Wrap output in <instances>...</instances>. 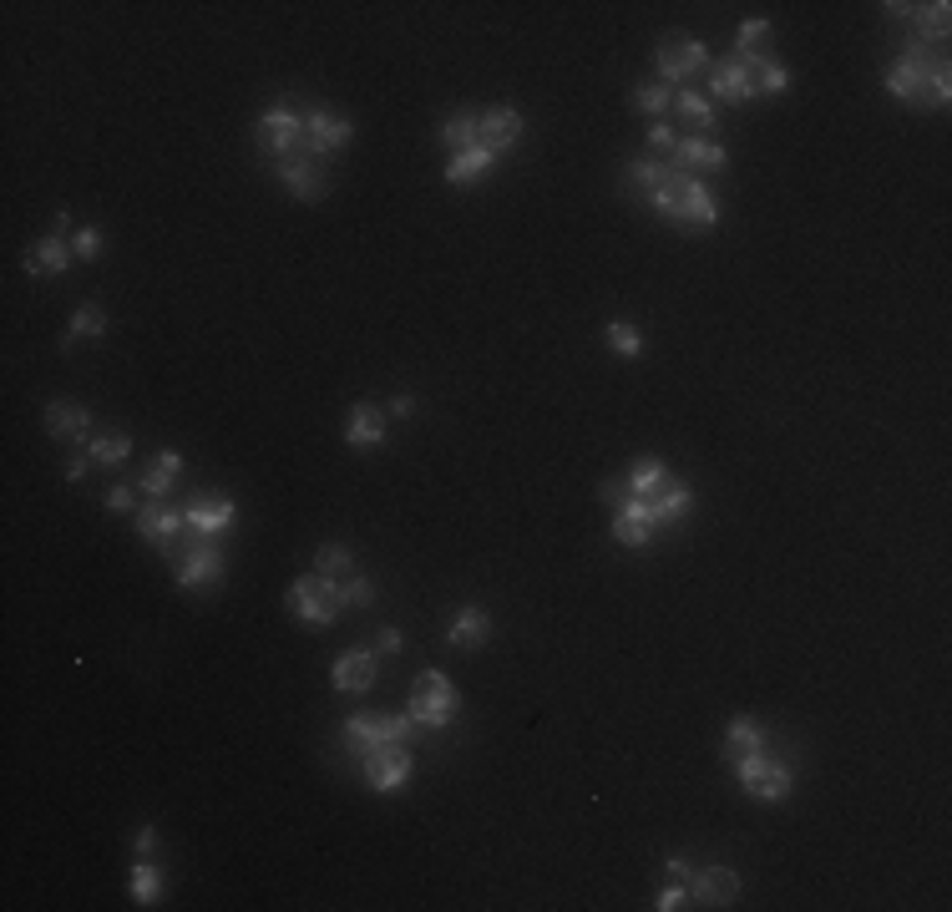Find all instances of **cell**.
Here are the masks:
<instances>
[{
  "instance_id": "cell-43",
  "label": "cell",
  "mask_w": 952,
  "mask_h": 912,
  "mask_svg": "<svg viewBox=\"0 0 952 912\" xmlns=\"http://www.w3.org/2000/svg\"><path fill=\"white\" fill-rule=\"evenodd\" d=\"M765 36H770V26H765V21H745V26H740V41H735V56H750V46H755V41H765Z\"/></svg>"
},
{
  "instance_id": "cell-40",
  "label": "cell",
  "mask_w": 952,
  "mask_h": 912,
  "mask_svg": "<svg viewBox=\"0 0 952 912\" xmlns=\"http://www.w3.org/2000/svg\"><path fill=\"white\" fill-rule=\"evenodd\" d=\"M947 11H952V6H942V0H937V6H927V11L917 16V31H922L927 41H942V36H947Z\"/></svg>"
},
{
  "instance_id": "cell-14",
  "label": "cell",
  "mask_w": 952,
  "mask_h": 912,
  "mask_svg": "<svg viewBox=\"0 0 952 912\" xmlns=\"http://www.w3.org/2000/svg\"><path fill=\"white\" fill-rule=\"evenodd\" d=\"M709 61V51H704V41H694V36H684V41H664L659 46V71L669 76V82H679L684 87V76H694L699 66Z\"/></svg>"
},
{
  "instance_id": "cell-7",
  "label": "cell",
  "mask_w": 952,
  "mask_h": 912,
  "mask_svg": "<svg viewBox=\"0 0 952 912\" xmlns=\"http://www.w3.org/2000/svg\"><path fill=\"white\" fill-rule=\"evenodd\" d=\"M360 766H365L370 791H401V786L411 781V750H406V745H385V750L365 755Z\"/></svg>"
},
{
  "instance_id": "cell-47",
  "label": "cell",
  "mask_w": 952,
  "mask_h": 912,
  "mask_svg": "<svg viewBox=\"0 0 952 912\" xmlns=\"http://www.w3.org/2000/svg\"><path fill=\"white\" fill-rule=\"evenodd\" d=\"M345 593H350V603H360V608H365V603L375 598V588H370V578H360V573H355V583H345Z\"/></svg>"
},
{
  "instance_id": "cell-29",
  "label": "cell",
  "mask_w": 952,
  "mask_h": 912,
  "mask_svg": "<svg viewBox=\"0 0 952 912\" xmlns=\"http://www.w3.org/2000/svg\"><path fill=\"white\" fill-rule=\"evenodd\" d=\"M725 750H730V760H735V755H750V750H765V730H760L750 715H740V720L730 725V735H725Z\"/></svg>"
},
{
  "instance_id": "cell-35",
  "label": "cell",
  "mask_w": 952,
  "mask_h": 912,
  "mask_svg": "<svg viewBox=\"0 0 952 912\" xmlns=\"http://www.w3.org/2000/svg\"><path fill=\"white\" fill-rule=\"evenodd\" d=\"M314 573H325V578H355V563H350V553L345 548H320V558H314Z\"/></svg>"
},
{
  "instance_id": "cell-13",
  "label": "cell",
  "mask_w": 952,
  "mask_h": 912,
  "mask_svg": "<svg viewBox=\"0 0 952 912\" xmlns=\"http://www.w3.org/2000/svg\"><path fill=\"white\" fill-rule=\"evenodd\" d=\"M927 51H922V41H912L907 51H902V61L887 71V92L897 97V102H912L917 92H922V82H927Z\"/></svg>"
},
{
  "instance_id": "cell-37",
  "label": "cell",
  "mask_w": 952,
  "mask_h": 912,
  "mask_svg": "<svg viewBox=\"0 0 952 912\" xmlns=\"http://www.w3.org/2000/svg\"><path fill=\"white\" fill-rule=\"evenodd\" d=\"M608 345H613L618 355H639V350H644V335L633 330L628 320H613V325H608Z\"/></svg>"
},
{
  "instance_id": "cell-28",
  "label": "cell",
  "mask_w": 952,
  "mask_h": 912,
  "mask_svg": "<svg viewBox=\"0 0 952 912\" xmlns=\"http://www.w3.org/2000/svg\"><path fill=\"white\" fill-rule=\"evenodd\" d=\"M102 330H107L102 304H82V310L71 315V325H66V345H76V340H97Z\"/></svg>"
},
{
  "instance_id": "cell-39",
  "label": "cell",
  "mask_w": 952,
  "mask_h": 912,
  "mask_svg": "<svg viewBox=\"0 0 952 912\" xmlns=\"http://www.w3.org/2000/svg\"><path fill=\"white\" fill-rule=\"evenodd\" d=\"M633 107H639V112H669L674 107V92L669 87H639V92H633Z\"/></svg>"
},
{
  "instance_id": "cell-22",
  "label": "cell",
  "mask_w": 952,
  "mask_h": 912,
  "mask_svg": "<svg viewBox=\"0 0 952 912\" xmlns=\"http://www.w3.org/2000/svg\"><path fill=\"white\" fill-rule=\"evenodd\" d=\"M87 411L82 406H71V401H51L46 406V431L56 436V441H66V436H87Z\"/></svg>"
},
{
  "instance_id": "cell-49",
  "label": "cell",
  "mask_w": 952,
  "mask_h": 912,
  "mask_svg": "<svg viewBox=\"0 0 952 912\" xmlns=\"http://www.w3.org/2000/svg\"><path fill=\"white\" fill-rule=\"evenodd\" d=\"M152 852H157V831L142 826V831H137V857H152Z\"/></svg>"
},
{
  "instance_id": "cell-23",
  "label": "cell",
  "mask_w": 952,
  "mask_h": 912,
  "mask_svg": "<svg viewBox=\"0 0 952 912\" xmlns=\"http://www.w3.org/2000/svg\"><path fill=\"white\" fill-rule=\"evenodd\" d=\"M380 436H385V416L375 406H355L345 421V441L350 446H380Z\"/></svg>"
},
{
  "instance_id": "cell-19",
  "label": "cell",
  "mask_w": 952,
  "mask_h": 912,
  "mask_svg": "<svg viewBox=\"0 0 952 912\" xmlns=\"http://www.w3.org/2000/svg\"><path fill=\"white\" fill-rule=\"evenodd\" d=\"M492 163H497V158H492L487 147H466V152H456V158H451L446 183H451V188H466V183H476V178H487Z\"/></svg>"
},
{
  "instance_id": "cell-5",
  "label": "cell",
  "mask_w": 952,
  "mask_h": 912,
  "mask_svg": "<svg viewBox=\"0 0 952 912\" xmlns=\"http://www.w3.org/2000/svg\"><path fill=\"white\" fill-rule=\"evenodd\" d=\"M735 776H740L745 796H755V801H780V796H790V786H796V776H790V766H780V760H770L765 750L735 755Z\"/></svg>"
},
{
  "instance_id": "cell-44",
  "label": "cell",
  "mask_w": 952,
  "mask_h": 912,
  "mask_svg": "<svg viewBox=\"0 0 952 912\" xmlns=\"http://www.w3.org/2000/svg\"><path fill=\"white\" fill-rule=\"evenodd\" d=\"M628 497H633V492H628V482H613V477H608V482L598 487V502H608V507H623Z\"/></svg>"
},
{
  "instance_id": "cell-30",
  "label": "cell",
  "mask_w": 952,
  "mask_h": 912,
  "mask_svg": "<svg viewBox=\"0 0 952 912\" xmlns=\"http://www.w3.org/2000/svg\"><path fill=\"white\" fill-rule=\"evenodd\" d=\"M664 482H669L664 462H659V456H644V462L633 467V477H628V492H633V497H654Z\"/></svg>"
},
{
  "instance_id": "cell-26",
  "label": "cell",
  "mask_w": 952,
  "mask_h": 912,
  "mask_svg": "<svg viewBox=\"0 0 952 912\" xmlns=\"http://www.w3.org/2000/svg\"><path fill=\"white\" fill-rule=\"evenodd\" d=\"M279 178H284V188H289L294 198H320V193H325V183H320V173H314V163H309V158L284 163V168H279Z\"/></svg>"
},
{
  "instance_id": "cell-36",
  "label": "cell",
  "mask_w": 952,
  "mask_h": 912,
  "mask_svg": "<svg viewBox=\"0 0 952 912\" xmlns=\"http://www.w3.org/2000/svg\"><path fill=\"white\" fill-rule=\"evenodd\" d=\"M441 142H446L451 152H466V147H476V117H451V122L441 127Z\"/></svg>"
},
{
  "instance_id": "cell-10",
  "label": "cell",
  "mask_w": 952,
  "mask_h": 912,
  "mask_svg": "<svg viewBox=\"0 0 952 912\" xmlns=\"http://www.w3.org/2000/svg\"><path fill=\"white\" fill-rule=\"evenodd\" d=\"M299 137H304V117H294L289 107H269L259 117V147L269 158H284L289 147H299Z\"/></svg>"
},
{
  "instance_id": "cell-46",
  "label": "cell",
  "mask_w": 952,
  "mask_h": 912,
  "mask_svg": "<svg viewBox=\"0 0 952 912\" xmlns=\"http://www.w3.org/2000/svg\"><path fill=\"white\" fill-rule=\"evenodd\" d=\"M659 907H664V912H679V907H694V902H689V887H669V892H659Z\"/></svg>"
},
{
  "instance_id": "cell-6",
  "label": "cell",
  "mask_w": 952,
  "mask_h": 912,
  "mask_svg": "<svg viewBox=\"0 0 952 912\" xmlns=\"http://www.w3.org/2000/svg\"><path fill=\"white\" fill-rule=\"evenodd\" d=\"M760 66H765V56H755V51L720 61V66H714V76H709V92L720 97V102H730V107L760 97Z\"/></svg>"
},
{
  "instance_id": "cell-8",
  "label": "cell",
  "mask_w": 952,
  "mask_h": 912,
  "mask_svg": "<svg viewBox=\"0 0 952 912\" xmlns=\"http://www.w3.org/2000/svg\"><path fill=\"white\" fill-rule=\"evenodd\" d=\"M350 122L345 117H330V112H320L314 107L309 117H304V137H299V147L309 152V158H325V152H340L345 142H350Z\"/></svg>"
},
{
  "instance_id": "cell-12",
  "label": "cell",
  "mask_w": 952,
  "mask_h": 912,
  "mask_svg": "<svg viewBox=\"0 0 952 912\" xmlns=\"http://www.w3.org/2000/svg\"><path fill=\"white\" fill-rule=\"evenodd\" d=\"M223 578V548L218 543H193V553L178 558V583L183 588H213Z\"/></svg>"
},
{
  "instance_id": "cell-45",
  "label": "cell",
  "mask_w": 952,
  "mask_h": 912,
  "mask_svg": "<svg viewBox=\"0 0 952 912\" xmlns=\"http://www.w3.org/2000/svg\"><path fill=\"white\" fill-rule=\"evenodd\" d=\"M97 249H102V234L97 228H82V234H76V259H97Z\"/></svg>"
},
{
  "instance_id": "cell-3",
  "label": "cell",
  "mask_w": 952,
  "mask_h": 912,
  "mask_svg": "<svg viewBox=\"0 0 952 912\" xmlns=\"http://www.w3.org/2000/svg\"><path fill=\"white\" fill-rule=\"evenodd\" d=\"M456 684L441 674V669H426L421 679H416V690H411V720L416 725H426V730H446L451 725V715H456Z\"/></svg>"
},
{
  "instance_id": "cell-21",
  "label": "cell",
  "mask_w": 952,
  "mask_h": 912,
  "mask_svg": "<svg viewBox=\"0 0 952 912\" xmlns=\"http://www.w3.org/2000/svg\"><path fill=\"white\" fill-rule=\"evenodd\" d=\"M644 502H649V517H654V527H659V522H679V517L689 512V502H694V497H689V487H679V482H664V487H659L654 497H644Z\"/></svg>"
},
{
  "instance_id": "cell-51",
  "label": "cell",
  "mask_w": 952,
  "mask_h": 912,
  "mask_svg": "<svg viewBox=\"0 0 952 912\" xmlns=\"http://www.w3.org/2000/svg\"><path fill=\"white\" fill-rule=\"evenodd\" d=\"M375 649H380V654H395V649H401V634H395V629H380Z\"/></svg>"
},
{
  "instance_id": "cell-1",
  "label": "cell",
  "mask_w": 952,
  "mask_h": 912,
  "mask_svg": "<svg viewBox=\"0 0 952 912\" xmlns=\"http://www.w3.org/2000/svg\"><path fill=\"white\" fill-rule=\"evenodd\" d=\"M649 198H654V208H659L664 218H674V223H694V228L720 223V208H714L709 188H704L694 173H684V168H669V178H664Z\"/></svg>"
},
{
  "instance_id": "cell-20",
  "label": "cell",
  "mask_w": 952,
  "mask_h": 912,
  "mask_svg": "<svg viewBox=\"0 0 952 912\" xmlns=\"http://www.w3.org/2000/svg\"><path fill=\"white\" fill-rule=\"evenodd\" d=\"M71 264V244L66 239H41V244H31V254H26V274H61Z\"/></svg>"
},
{
  "instance_id": "cell-50",
  "label": "cell",
  "mask_w": 952,
  "mask_h": 912,
  "mask_svg": "<svg viewBox=\"0 0 952 912\" xmlns=\"http://www.w3.org/2000/svg\"><path fill=\"white\" fill-rule=\"evenodd\" d=\"M87 467H92L87 456H71V462H66V482H82V477H87Z\"/></svg>"
},
{
  "instance_id": "cell-38",
  "label": "cell",
  "mask_w": 952,
  "mask_h": 912,
  "mask_svg": "<svg viewBox=\"0 0 952 912\" xmlns=\"http://www.w3.org/2000/svg\"><path fill=\"white\" fill-rule=\"evenodd\" d=\"M922 87H927V102H932V107H947V97H952V76H947V61H937V66L927 71V82H922Z\"/></svg>"
},
{
  "instance_id": "cell-24",
  "label": "cell",
  "mask_w": 952,
  "mask_h": 912,
  "mask_svg": "<svg viewBox=\"0 0 952 912\" xmlns=\"http://www.w3.org/2000/svg\"><path fill=\"white\" fill-rule=\"evenodd\" d=\"M487 634H492V619L482 614V608H461V614H456V624H451V634H446V639H451L456 649H476V644H482Z\"/></svg>"
},
{
  "instance_id": "cell-18",
  "label": "cell",
  "mask_w": 952,
  "mask_h": 912,
  "mask_svg": "<svg viewBox=\"0 0 952 912\" xmlns=\"http://www.w3.org/2000/svg\"><path fill=\"white\" fill-rule=\"evenodd\" d=\"M669 163L684 168V173H694V168H725V147L709 142V137H684V142L674 147Z\"/></svg>"
},
{
  "instance_id": "cell-16",
  "label": "cell",
  "mask_w": 952,
  "mask_h": 912,
  "mask_svg": "<svg viewBox=\"0 0 952 912\" xmlns=\"http://www.w3.org/2000/svg\"><path fill=\"white\" fill-rule=\"evenodd\" d=\"M613 538L623 548H644L654 538V517H649V502L644 497H628L618 512H613Z\"/></svg>"
},
{
  "instance_id": "cell-11",
  "label": "cell",
  "mask_w": 952,
  "mask_h": 912,
  "mask_svg": "<svg viewBox=\"0 0 952 912\" xmlns=\"http://www.w3.org/2000/svg\"><path fill=\"white\" fill-rule=\"evenodd\" d=\"M522 137V112L517 107H492L482 122H476V147H487L492 158H502L507 147H517Z\"/></svg>"
},
{
  "instance_id": "cell-33",
  "label": "cell",
  "mask_w": 952,
  "mask_h": 912,
  "mask_svg": "<svg viewBox=\"0 0 952 912\" xmlns=\"http://www.w3.org/2000/svg\"><path fill=\"white\" fill-rule=\"evenodd\" d=\"M157 892H163V877H157V867H152V862H137V867H132V897H137L142 907H152Z\"/></svg>"
},
{
  "instance_id": "cell-31",
  "label": "cell",
  "mask_w": 952,
  "mask_h": 912,
  "mask_svg": "<svg viewBox=\"0 0 952 912\" xmlns=\"http://www.w3.org/2000/svg\"><path fill=\"white\" fill-rule=\"evenodd\" d=\"M127 451H132V436H127V431H112V436H97V441H92V462H97V467H122Z\"/></svg>"
},
{
  "instance_id": "cell-53",
  "label": "cell",
  "mask_w": 952,
  "mask_h": 912,
  "mask_svg": "<svg viewBox=\"0 0 952 912\" xmlns=\"http://www.w3.org/2000/svg\"><path fill=\"white\" fill-rule=\"evenodd\" d=\"M669 872H674V877H679V882H689V872H694V867H689V862H684V857H669Z\"/></svg>"
},
{
  "instance_id": "cell-48",
  "label": "cell",
  "mask_w": 952,
  "mask_h": 912,
  "mask_svg": "<svg viewBox=\"0 0 952 912\" xmlns=\"http://www.w3.org/2000/svg\"><path fill=\"white\" fill-rule=\"evenodd\" d=\"M107 512H132V492H127V487H112V492H107Z\"/></svg>"
},
{
  "instance_id": "cell-17",
  "label": "cell",
  "mask_w": 952,
  "mask_h": 912,
  "mask_svg": "<svg viewBox=\"0 0 952 912\" xmlns=\"http://www.w3.org/2000/svg\"><path fill=\"white\" fill-rule=\"evenodd\" d=\"M370 684H375V654L350 649V654L335 659V690H345V695H365Z\"/></svg>"
},
{
  "instance_id": "cell-15",
  "label": "cell",
  "mask_w": 952,
  "mask_h": 912,
  "mask_svg": "<svg viewBox=\"0 0 952 912\" xmlns=\"http://www.w3.org/2000/svg\"><path fill=\"white\" fill-rule=\"evenodd\" d=\"M188 527V512H178V507H163V502H147L142 512H137V532L147 543H157V548H173V538Z\"/></svg>"
},
{
  "instance_id": "cell-27",
  "label": "cell",
  "mask_w": 952,
  "mask_h": 912,
  "mask_svg": "<svg viewBox=\"0 0 952 912\" xmlns=\"http://www.w3.org/2000/svg\"><path fill=\"white\" fill-rule=\"evenodd\" d=\"M178 472H183V456H178V451H157V467H147V472H142V492L157 502V497H163V492L173 487V477H178Z\"/></svg>"
},
{
  "instance_id": "cell-4",
  "label": "cell",
  "mask_w": 952,
  "mask_h": 912,
  "mask_svg": "<svg viewBox=\"0 0 952 912\" xmlns=\"http://www.w3.org/2000/svg\"><path fill=\"white\" fill-rule=\"evenodd\" d=\"M411 730H416L411 715H350V720H345L350 750H355L360 760L375 755V750H385V745H406Z\"/></svg>"
},
{
  "instance_id": "cell-9",
  "label": "cell",
  "mask_w": 952,
  "mask_h": 912,
  "mask_svg": "<svg viewBox=\"0 0 952 912\" xmlns=\"http://www.w3.org/2000/svg\"><path fill=\"white\" fill-rule=\"evenodd\" d=\"M689 902H704V907H730L740 897V877L730 867H704V872H689Z\"/></svg>"
},
{
  "instance_id": "cell-25",
  "label": "cell",
  "mask_w": 952,
  "mask_h": 912,
  "mask_svg": "<svg viewBox=\"0 0 952 912\" xmlns=\"http://www.w3.org/2000/svg\"><path fill=\"white\" fill-rule=\"evenodd\" d=\"M233 522V502L228 497H218V502H193L188 507V527L193 532H208V538H213V532H223Z\"/></svg>"
},
{
  "instance_id": "cell-32",
  "label": "cell",
  "mask_w": 952,
  "mask_h": 912,
  "mask_svg": "<svg viewBox=\"0 0 952 912\" xmlns=\"http://www.w3.org/2000/svg\"><path fill=\"white\" fill-rule=\"evenodd\" d=\"M674 107H679V112H684L699 132L714 122V102H709V97H699V92H684V87H679V92H674Z\"/></svg>"
},
{
  "instance_id": "cell-42",
  "label": "cell",
  "mask_w": 952,
  "mask_h": 912,
  "mask_svg": "<svg viewBox=\"0 0 952 912\" xmlns=\"http://www.w3.org/2000/svg\"><path fill=\"white\" fill-rule=\"evenodd\" d=\"M649 147H654V152H664V158H674V147H679L674 127H669V122H654V127H649Z\"/></svg>"
},
{
  "instance_id": "cell-52",
  "label": "cell",
  "mask_w": 952,
  "mask_h": 912,
  "mask_svg": "<svg viewBox=\"0 0 952 912\" xmlns=\"http://www.w3.org/2000/svg\"><path fill=\"white\" fill-rule=\"evenodd\" d=\"M411 411H416L411 396H395V401H390V416H411Z\"/></svg>"
},
{
  "instance_id": "cell-2",
  "label": "cell",
  "mask_w": 952,
  "mask_h": 912,
  "mask_svg": "<svg viewBox=\"0 0 952 912\" xmlns=\"http://www.w3.org/2000/svg\"><path fill=\"white\" fill-rule=\"evenodd\" d=\"M345 603H350L345 583H335V578H325V573H304V578H294V588H289V608H294V619H299L304 629H330V624L340 619Z\"/></svg>"
},
{
  "instance_id": "cell-41",
  "label": "cell",
  "mask_w": 952,
  "mask_h": 912,
  "mask_svg": "<svg viewBox=\"0 0 952 912\" xmlns=\"http://www.w3.org/2000/svg\"><path fill=\"white\" fill-rule=\"evenodd\" d=\"M785 87H790V71L775 66V61H765V66H760V97H780Z\"/></svg>"
},
{
  "instance_id": "cell-34",
  "label": "cell",
  "mask_w": 952,
  "mask_h": 912,
  "mask_svg": "<svg viewBox=\"0 0 952 912\" xmlns=\"http://www.w3.org/2000/svg\"><path fill=\"white\" fill-rule=\"evenodd\" d=\"M669 168H674L669 158H664V163H659V158H633V163H628L633 183H639V188H649V193H654V188H659V183L669 178Z\"/></svg>"
}]
</instances>
